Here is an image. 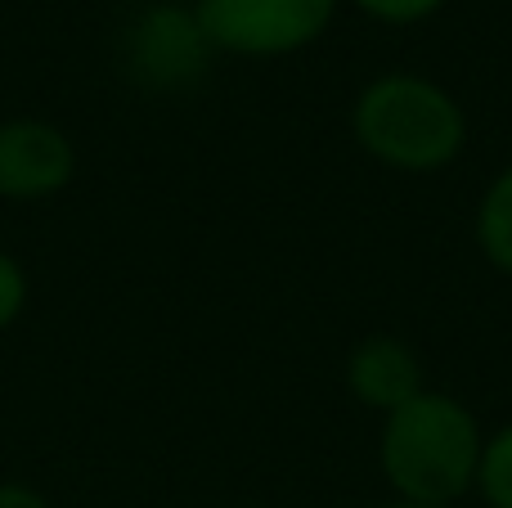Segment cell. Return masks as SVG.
Instances as JSON below:
<instances>
[{"instance_id": "6da1fadb", "label": "cell", "mask_w": 512, "mask_h": 508, "mask_svg": "<svg viewBox=\"0 0 512 508\" xmlns=\"http://www.w3.org/2000/svg\"><path fill=\"white\" fill-rule=\"evenodd\" d=\"M351 140L369 162L400 176L450 171L468 149V108L427 72L387 68L351 99Z\"/></svg>"}, {"instance_id": "ba28073f", "label": "cell", "mask_w": 512, "mask_h": 508, "mask_svg": "<svg viewBox=\"0 0 512 508\" xmlns=\"http://www.w3.org/2000/svg\"><path fill=\"white\" fill-rule=\"evenodd\" d=\"M472 495L486 508H512V423H499L486 432Z\"/></svg>"}, {"instance_id": "9c48e42d", "label": "cell", "mask_w": 512, "mask_h": 508, "mask_svg": "<svg viewBox=\"0 0 512 508\" xmlns=\"http://www.w3.org/2000/svg\"><path fill=\"white\" fill-rule=\"evenodd\" d=\"M342 5H351L355 14H364L369 23L382 27H418L441 14L450 0H342Z\"/></svg>"}, {"instance_id": "5b68a950", "label": "cell", "mask_w": 512, "mask_h": 508, "mask_svg": "<svg viewBox=\"0 0 512 508\" xmlns=\"http://www.w3.org/2000/svg\"><path fill=\"white\" fill-rule=\"evenodd\" d=\"M77 176V144L50 117L18 113L0 122V203H45Z\"/></svg>"}, {"instance_id": "52a82bcc", "label": "cell", "mask_w": 512, "mask_h": 508, "mask_svg": "<svg viewBox=\"0 0 512 508\" xmlns=\"http://www.w3.org/2000/svg\"><path fill=\"white\" fill-rule=\"evenodd\" d=\"M472 239L490 270L512 279V162L490 176L472 212Z\"/></svg>"}, {"instance_id": "8992f818", "label": "cell", "mask_w": 512, "mask_h": 508, "mask_svg": "<svg viewBox=\"0 0 512 508\" xmlns=\"http://www.w3.org/2000/svg\"><path fill=\"white\" fill-rule=\"evenodd\" d=\"M346 392L355 396L360 410H373L387 419L391 410H400L405 401H414L427 387L423 356L396 333H369L346 351Z\"/></svg>"}, {"instance_id": "277c9868", "label": "cell", "mask_w": 512, "mask_h": 508, "mask_svg": "<svg viewBox=\"0 0 512 508\" xmlns=\"http://www.w3.org/2000/svg\"><path fill=\"white\" fill-rule=\"evenodd\" d=\"M216 50L198 23L194 5L153 0L126 23L122 32V72L144 90H189L207 77Z\"/></svg>"}, {"instance_id": "3957f363", "label": "cell", "mask_w": 512, "mask_h": 508, "mask_svg": "<svg viewBox=\"0 0 512 508\" xmlns=\"http://www.w3.org/2000/svg\"><path fill=\"white\" fill-rule=\"evenodd\" d=\"M216 54L292 59L328 36L342 0H189Z\"/></svg>"}, {"instance_id": "30bf717a", "label": "cell", "mask_w": 512, "mask_h": 508, "mask_svg": "<svg viewBox=\"0 0 512 508\" xmlns=\"http://www.w3.org/2000/svg\"><path fill=\"white\" fill-rule=\"evenodd\" d=\"M27 302H32V279H27V266L9 248H0V338L23 320Z\"/></svg>"}, {"instance_id": "7a4b0ae2", "label": "cell", "mask_w": 512, "mask_h": 508, "mask_svg": "<svg viewBox=\"0 0 512 508\" xmlns=\"http://www.w3.org/2000/svg\"><path fill=\"white\" fill-rule=\"evenodd\" d=\"M486 428L468 401L423 387L414 401L391 410L378 432V468L391 500L454 504L477 486Z\"/></svg>"}, {"instance_id": "8fae6325", "label": "cell", "mask_w": 512, "mask_h": 508, "mask_svg": "<svg viewBox=\"0 0 512 508\" xmlns=\"http://www.w3.org/2000/svg\"><path fill=\"white\" fill-rule=\"evenodd\" d=\"M0 508H54V504L32 482H0Z\"/></svg>"}, {"instance_id": "7c38bea8", "label": "cell", "mask_w": 512, "mask_h": 508, "mask_svg": "<svg viewBox=\"0 0 512 508\" xmlns=\"http://www.w3.org/2000/svg\"><path fill=\"white\" fill-rule=\"evenodd\" d=\"M373 508H454V504H409V500H387V504H373Z\"/></svg>"}]
</instances>
